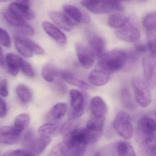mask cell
I'll return each instance as SVG.
<instances>
[{"label": "cell", "instance_id": "1", "mask_svg": "<svg viewBox=\"0 0 156 156\" xmlns=\"http://www.w3.org/2000/svg\"><path fill=\"white\" fill-rule=\"evenodd\" d=\"M128 52L123 49H115L105 52L99 58L98 68L109 74L119 71L126 66Z\"/></svg>", "mask_w": 156, "mask_h": 156}, {"label": "cell", "instance_id": "2", "mask_svg": "<svg viewBox=\"0 0 156 156\" xmlns=\"http://www.w3.org/2000/svg\"><path fill=\"white\" fill-rule=\"evenodd\" d=\"M63 143L68 156H83L87 144L82 129L74 128L64 134Z\"/></svg>", "mask_w": 156, "mask_h": 156}, {"label": "cell", "instance_id": "3", "mask_svg": "<svg viewBox=\"0 0 156 156\" xmlns=\"http://www.w3.org/2000/svg\"><path fill=\"white\" fill-rule=\"evenodd\" d=\"M83 6L92 13L98 14L107 13L113 11H121L124 7L121 2L115 1H83Z\"/></svg>", "mask_w": 156, "mask_h": 156}, {"label": "cell", "instance_id": "4", "mask_svg": "<svg viewBox=\"0 0 156 156\" xmlns=\"http://www.w3.org/2000/svg\"><path fill=\"white\" fill-rule=\"evenodd\" d=\"M113 126L115 132L126 140L133 137L134 128L129 114L124 111L119 112L114 120Z\"/></svg>", "mask_w": 156, "mask_h": 156}, {"label": "cell", "instance_id": "5", "mask_svg": "<svg viewBox=\"0 0 156 156\" xmlns=\"http://www.w3.org/2000/svg\"><path fill=\"white\" fill-rule=\"evenodd\" d=\"M132 83L136 102L142 108L148 107L152 101L150 88L144 80L140 78H133Z\"/></svg>", "mask_w": 156, "mask_h": 156}, {"label": "cell", "instance_id": "6", "mask_svg": "<svg viewBox=\"0 0 156 156\" xmlns=\"http://www.w3.org/2000/svg\"><path fill=\"white\" fill-rule=\"evenodd\" d=\"M156 133V122L149 116L141 118L136 126L135 136L136 142L141 143L147 138Z\"/></svg>", "mask_w": 156, "mask_h": 156}, {"label": "cell", "instance_id": "7", "mask_svg": "<svg viewBox=\"0 0 156 156\" xmlns=\"http://www.w3.org/2000/svg\"><path fill=\"white\" fill-rule=\"evenodd\" d=\"M105 122L92 118L89 120L86 126L83 128L87 145L94 144L100 140L103 132Z\"/></svg>", "mask_w": 156, "mask_h": 156}, {"label": "cell", "instance_id": "8", "mask_svg": "<svg viewBox=\"0 0 156 156\" xmlns=\"http://www.w3.org/2000/svg\"><path fill=\"white\" fill-rule=\"evenodd\" d=\"M144 81L151 89L156 86V58L151 55L145 56L143 60Z\"/></svg>", "mask_w": 156, "mask_h": 156}, {"label": "cell", "instance_id": "9", "mask_svg": "<svg viewBox=\"0 0 156 156\" xmlns=\"http://www.w3.org/2000/svg\"><path fill=\"white\" fill-rule=\"evenodd\" d=\"M8 11L24 20L34 19L35 14L30 8L27 1H16L10 4Z\"/></svg>", "mask_w": 156, "mask_h": 156}, {"label": "cell", "instance_id": "10", "mask_svg": "<svg viewBox=\"0 0 156 156\" xmlns=\"http://www.w3.org/2000/svg\"><path fill=\"white\" fill-rule=\"evenodd\" d=\"M75 49L80 65L84 68H91L94 64L95 56L89 47L83 43L77 42L75 45Z\"/></svg>", "mask_w": 156, "mask_h": 156}, {"label": "cell", "instance_id": "11", "mask_svg": "<svg viewBox=\"0 0 156 156\" xmlns=\"http://www.w3.org/2000/svg\"><path fill=\"white\" fill-rule=\"evenodd\" d=\"M70 104L72 108V118L76 119L81 116L85 109V100L80 92L72 89L69 92Z\"/></svg>", "mask_w": 156, "mask_h": 156}, {"label": "cell", "instance_id": "12", "mask_svg": "<svg viewBox=\"0 0 156 156\" xmlns=\"http://www.w3.org/2000/svg\"><path fill=\"white\" fill-rule=\"evenodd\" d=\"M116 35L119 39L129 43L136 42L141 37L139 29L134 25L131 20L127 25L121 29H117Z\"/></svg>", "mask_w": 156, "mask_h": 156}, {"label": "cell", "instance_id": "13", "mask_svg": "<svg viewBox=\"0 0 156 156\" xmlns=\"http://www.w3.org/2000/svg\"><path fill=\"white\" fill-rule=\"evenodd\" d=\"M91 118L105 122L107 112V106L101 97L96 96L92 99L90 103Z\"/></svg>", "mask_w": 156, "mask_h": 156}, {"label": "cell", "instance_id": "14", "mask_svg": "<svg viewBox=\"0 0 156 156\" xmlns=\"http://www.w3.org/2000/svg\"><path fill=\"white\" fill-rule=\"evenodd\" d=\"M21 136V134L17 132L12 126L0 127L1 144L9 145L15 144L20 141Z\"/></svg>", "mask_w": 156, "mask_h": 156}, {"label": "cell", "instance_id": "15", "mask_svg": "<svg viewBox=\"0 0 156 156\" xmlns=\"http://www.w3.org/2000/svg\"><path fill=\"white\" fill-rule=\"evenodd\" d=\"M89 48L94 56L100 57L105 53L106 43L105 40L98 34H91L88 40Z\"/></svg>", "mask_w": 156, "mask_h": 156}, {"label": "cell", "instance_id": "16", "mask_svg": "<svg viewBox=\"0 0 156 156\" xmlns=\"http://www.w3.org/2000/svg\"><path fill=\"white\" fill-rule=\"evenodd\" d=\"M63 9L65 14L76 24L88 23L90 21V18L88 14L76 6L68 5H65L63 7Z\"/></svg>", "mask_w": 156, "mask_h": 156}, {"label": "cell", "instance_id": "17", "mask_svg": "<svg viewBox=\"0 0 156 156\" xmlns=\"http://www.w3.org/2000/svg\"><path fill=\"white\" fill-rule=\"evenodd\" d=\"M49 16L56 24L68 32L71 31L76 24L67 15L60 12H51Z\"/></svg>", "mask_w": 156, "mask_h": 156}, {"label": "cell", "instance_id": "18", "mask_svg": "<svg viewBox=\"0 0 156 156\" xmlns=\"http://www.w3.org/2000/svg\"><path fill=\"white\" fill-rule=\"evenodd\" d=\"M42 27L45 32L58 44L65 45L67 43L66 35L55 25L48 21H44L42 23Z\"/></svg>", "mask_w": 156, "mask_h": 156}, {"label": "cell", "instance_id": "19", "mask_svg": "<svg viewBox=\"0 0 156 156\" xmlns=\"http://www.w3.org/2000/svg\"><path fill=\"white\" fill-rule=\"evenodd\" d=\"M111 78L110 74L98 68L92 71L88 77L90 83L95 86H103L108 83Z\"/></svg>", "mask_w": 156, "mask_h": 156}, {"label": "cell", "instance_id": "20", "mask_svg": "<svg viewBox=\"0 0 156 156\" xmlns=\"http://www.w3.org/2000/svg\"><path fill=\"white\" fill-rule=\"evenodd\" d=\"M138 150L141 156H155L156 133L140 143Z\"/></svg>", "mask_w": 156, "mask_h": 156}, {"label": "cell", "instance_id": "21", "mask_svg": "<svg viewBox=\"0 0 156 156\" xmlns=\"http://www.w3.org/2000/svg\"><path fill=\"white\" fill-rule=\"evenodd\" d=\"M67 110V106L64 103L55 104L49 111L46 116V120L49 122H55L63 118Z\"/></svg>", "mask_w": 156, "mask_h": 156}, {"label": "cell", "instance_id": "22", "mask_svg": "<svg viewBox=\"0 0 156 156\" xmlns=\"http://www.w3.org/2000/svg\"><path fill=\"white\" fill-rule=\"evenodd\" d=\"M22 60L21 57L13 53H8L6 55L5 62L10 74L13 76H17Z\"/></svg>", "mask_w": 156, "mask_h": 156}, {"label": "cell", "instance_id": "23", "mask_svg": "<svg viewBox=\"0 0 156 156\" xmlns=\"http://www.w3.org/2000/svg\"><path fill=\"white\" fill-rule=\"evenodd\" d=\"M59 76L69 84L80 88L83 89H89V85L85 82L80 79L73 73L68 71H60Z\"/></svg>", "mask_w": 156, "mask_h": 156}, {"label": "cell", "instance_id": "24", "mask_svg": "<svg viewBox=\"0 0 156 156\" xmlns=\"http://www.w3.org/2000/svg\"><path fill=\"white\" fill-rule=\"evenodd\" d=\"M130 21V18L122 14L115 13L108 17V24L112 28L119 29L127 25Z\"/></svg>", "mask_w": 156, "mask_h": 156}, {"label": "cell", "instance_id": "25", "mask_svg": "<svg viewBox=\"0 0 156 156\" xmlns=\"http://www.w3.org/2000/svg\"><path fill=\"white\" fill-rule=\"evenodd\" d=\"M121 100L123 106L128 111H133L136 108V103L133 99L130 90L127 87H124L121 90Z\"/></svg>", "mask_w": 156, "mask_h": 156}, {"label": "cell", "instance_id": "26", "mask_svg": "<svg viewBox=\"0 0 156 156\" xmlns=\"http://www.w3.org/2000/svg\"><path fill=\"white\" fill-rule=\"evenodd\" d=\"M30 119L27 114H21L18 115L15 120L12 127L19 133L22 134L30 123Z\"/></svg>", "mask_w": 156, "mask_h": 156}, {"label": "cell", "instance_id": "27", "mask_svg": "<svg viewBox=\"0 0 156 156\" xmlns=\"http://www.w3.org/2000/svg\"><path fill=\"white\" fill-rule=\"evenodd\" d=\"M60 71L51 64H47L43 68L42 77L48 82H54L56 78L59 76Z\"/></svg>", "mask_w": 156, "mask_h": 156}, {"label": "cell", "instance_id": "28", "mask_svg": "<svg viewBox=\"0 0 156 156\" xmlns=\"http://www.w3.org/2000/svg\"><path fill=\"white\" fill-rule=\"evenodd\" d=\"M16 94L20 100L23 103H28L33 99V94L31 90L26 85L19 84L16 87Z\"/></svg>", "mask_w": 156, "mask_h": 156}, {"label": "cell", "instance_id": "29", "mask_svg": "<svg viewBox=\"0 0 156 156\" xmlns=\"http://www.w3.org/2000/svg\"><path fill=\"white\" fill-rule=\"evenodd\" d=\"M118 156H136L132 145L126 141H121L117 145Z\"/></svg>", "mask_w": 156, "mask_h": 156}, {"label": "cell", "instance_id": "30", "mask_svg": "<svg viewBox=\"0 0 156 156\" xmlns=\"http://www.w3.org/2000/svg\"><path fill=\"white\" fill-rule=\"evenodd\" d=\"M59 127V124L56 122L47 123L39 127L38 133L41 136H49L55 133Z\"/></svg>", "mask_w": 156, "mask_h": 156}, {"label": "cell", "instance_id": "31", "mask_svg": "<svg viewBox=\"0 0 156 156\" xmlns=\"http://www.w3.org/2000/svg\"><path fill=\"white\" fill-rule=\"evenodd\" d=\"M16 35L23 43L26 45L32 51L33 53H35L38 55H43L44 54V49L33 40L21 35L16 34Z\"/></svg>", "mask_w": 156, "mask_h": 156}, {"label": "cell", "instance_id": "32", "mask_svg": "<svg viewBox=\"0 0 156 156\" xmlns=\"http://www.w3.org/2000/svg\"><path fill=\"white\" fill-rule=\"evenodd\" d=\"M14 38L15 45L17 51L19 52V54L27 58L32 57L34 53L24 43H23L16 36V35L14 36Z\"/></svg>", "mask_w": 156, "mask_h": 156}, {"label": "cell", "instance_id": "33", "mask_svg": "<svg viewBox=\"0 0 156 156\" xmlns=\"http://www.w3.org/2000/svg\"><path fill=\"white\" fill-rule=\"evenodd\" d=\"M4 17L10 24L18 27H21L27 24L25 20L19 18L16 16L9 12L8 10L4 13Z\"/></svg>", "mask_w": 156, "mask_h": 156}, {"label": "cell", "instance_id": "34", "mask_svg": "<svg viewBox=\"0 0 156 156\" xmlns=\"http://www.w3.org/2000/svg\"><path fill=\"white\" fill-rule=\"evenodd\" d=\"M147 47L151 54L156 55V28L147 31Z\"/></svg>", "mask_w": 156, "mask_h": 156}, {"label": "cell", "instance_id": "35", "mask_svg": "<svg viewBox=\"0 0 156 156\" xmlns=\"http://www.w3.org/2000/svg\"><path fill=\"white\" fill-rule=\"evenodd\" d=\"M143 26L147 31L156 28V11L145 16L143 21Z\"/></svg>", "mask_w": 156, "mask_h": 156}, {"label": "cell", "instance_id": "36", "mask_svg": "<svg viewBox=\"0 0 156 156\" xmlns=\"http://www.w3.org/2000/svg\"><path fill=\"white\" fill-rule=\"evenodd\" d=\"M48 156H68L66 147L63 142L54 146Z\"/></svg>", "mask_w": 156, "mask_h": 156}, {"label": "cell", "instance_id": "37", "mask_svg": "<svg viewBox=\"0 0 156 156\" xmlns=\"http://www.w3.org/2000/svg\"><path fill=\"white\" fill-rule=\"evenodd\" d=\"M20 69L23 73L29 78H34L35 77L34 71L31 64L25 60H22L20 65Z\"/></svg>", "mask_w": 156, "mask_h": 156}, {"label": "cell", "instance_id": "38", "mask_svg": "<svg viewBox=\"0 0 156 156\" xmlns=\"http://www.w3.org/2000/svg\"><path fill=\"white\" fill-rule=\"evenodd\" d=\"M0 43L3 46L6 48L10 47L12 44L8 32L1 27H0Z\"/></svg>", "mask_w": 156, "mask_h": 156}, {"label": "cell", "instance_id": "39", "mask_svg": "<svg viewBox=\"0 0 156 156\" xmlns=\"http://www.w3.org/2000/svg\"><path fill=\"white\" fill-rule=\"evenodd\" d=\"M34 132L32 129L27 130L25 133L22 140V144L26 147L29 146L34 140Z\"/></svg>", "mask_w": 156, "mask_h": 156}, {"label": "cell", "instance_id": "40", "mask_svg": "<svg viewBox=\"0 0 156 156\" xmlns=\"http://www.w3.org/2000/svg\"><path fill=\"white\" fill-rule=\"evenodd\" d=\"M3 156H33L29 148L16 149L5 153Z\"/></svg>", "mask_w": 156, "mask_h": 156}, {"label": "cell", "instance_id": "41", "mask_svg": "<svg viewBox=\"0 0 156 156\" xmlns=\"http://www.w3.org/2000/svg\"><path fill=\"white\" fill-rule=\"evenodd\" d=\"M54 89L58 94L60 95H65L67 91V88L63 81L58 79L54 84Z\"/></svg>", "mask_w": 156, "mask_h": 156}, {"label": "cell", "instance_id": "42", "mask_svg": "<svg viewBox=\"0 0 156 156\" xmlns=\"http://www.w3.org/2000/svg\"><path fill=\"white\" fill-rule=\"evenodd\" d=\"M18 30L19 33L24 35L32 36L35 34V30L34 27L28 24L21 27H18Z\"/></svg>", "mask_w": 156, "mask_h": 156}, {"label": "cell", "instance_id": "43", "mask_svg": "<svg viewBox=\"0 0 156 156\" xmlns=\"http://www.w3.org/2000/svg\"><path fill=\"white\" fill-rule=\"evenodd\" d=\"M0 95L3 97H6L8 95L7 82L5 79L0 80Z\"/></svg>", "mask_w": 156, "mask_h": 156}, {"label": "cell", "instance_id": "44", "mask_svg": "<svg viewBox=\"0 0 156 156\" xmlns=\"http://www.w3.org/2000/svg\"><path fill=\"white\" fill-rule=\"evenodd\" d=\"M7 108L6 103L0 97V118H3L6 115Z\"/></svg>", "mask_w": 156, "mask_h": 156}, {"label": "cell", "instance_id": "45", "mask_svg": "<svg viewBox=\"0 0 156 156\" xmlns=\"http://www.w3.org/2000/svg\"><path fill=\"white\" fill-rule=\"evenodd\" d=\"M147 49V46L143 44H139L136 45L135 46L134 51L137 54L144 53L146 52Z\"/></svg>", "mask_w": 156, "mask_h": 156}, {"label": "cell", "instance_id": "46", "mask_svg": "<svg viewBox=\"0 0 156 156\" xmlns=\"http://www.w3.org/2000/svg\"><path fill=\"white\" fill-rule=\"evenodd\" d=\"M5 60L4 58L2 48L0 46V65L3 66L4 64Z\"/></svg>", "mask_w": 156, "mask_h": 156}, {"label": "cell", "instance_id": "47", "mask_svg": "<svg viewBox=\"0 0 156 156\" xmlns=\"http://www.w3.org/2000/svg\"><path fill=\"white\" fill-rule=\"evenodd\" d=\"M93 156H101V153L99 152H96L94 153Z\"/></svg>", "mask_w": 156, "mask_h": 156}, {"label": "cell", "instance_id": "48", "mask_svg": "<svg viewBox=\"0 0 156 156\" xmlns=\"http://www.w3.org/2000/svg\"></svg>", "mask_w": 156, "mask_h": 156}, {"label": "cell", "instance_id": "49", "mask_svg": "<svg viewBox=\"0 0 156 156\" xmlns=\"http://www.w3.org/2000/svg\"><path fill=\"white\" fill-rule=\"evenodd\" d=\"M155 156H156V155Z\"/></svg>", "mask_w": 156, "mask_h": 156}]
</instances>
